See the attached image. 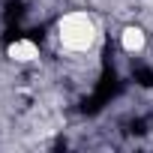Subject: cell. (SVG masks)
<instances>
[{
    "instance_id": "3957f363",
    "label": "cell",
    "mask_w": 153,
    "mask_h": 153,
    "mask_svg": "<svg viewBox=\"0 0 153 153\" xmlns=\"http://www.w3.org/2000/svg\"><path fill=\"white\" fill-rule=\"evenodd\" d=\"M120 45H123V51L138 54V51H144L147 36H144V30H141V27H126V30L120 33Z\"/></svg>"
},
{
    "instance_id": "7a4b0ae2",
    "label": "cell",
    "mask_w": 153,
    "mask_h": 153,
    "mask_svg": "<svg viewBox=\"0 0 153 153\" xmlns=\"http://www.w3.org/2000/svg\"><path fill=\"white\" fill-rule=\"evenodd\" d=\"M6 54H9V60H15V63H30V60L39 57V48H36L33 39H15V42L6 48Z\"/></svg>"
},
{
    "instance_id": "6da1fadb",
    "label": "cell",
    "mask_w": 153,
    "mask_h": 153,
    "mask_svg": "<svg viewBox=\"0 0 153 153\" xmlns=\"http://www.w3.org/2000/svg\"><path fill=\"white\" fill-rule=\"evenodd\" d=\"M57 39L66 51L72 54H84L93 48L96 42V21L81 12V9H75V12H66L60 21H57Z\"/></svg>"
}]
</instances>
